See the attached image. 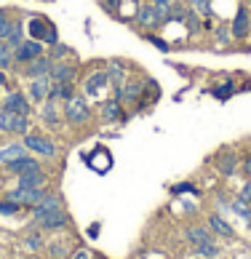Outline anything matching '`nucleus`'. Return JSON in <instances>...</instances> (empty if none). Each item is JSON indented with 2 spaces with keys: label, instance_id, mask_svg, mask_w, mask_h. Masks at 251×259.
Instances as JSON below:
<instances>
[{
  "label": "nucleus",
  "instance_id": "nucleus-15",
  "mask_svg": "<svg viewBox=\"0 0 251 259\" xmlns=\"http://www.w3.org/2000/svg\"><path fill=\"white\" fill-rule=\"evenodd\" d=\"M8 168L14 171V174H19V177H24V174H32V171H40V163H37L35 158H19V160H14V163H8Z\"/></svg>",
  "mask_w": 251,
  "mask_h": 259
},
{
  "label": "nucleus",
  "instance_id": "nucleus-9",
  "mask_svg": "<svg viewBox=\"0 0 251 259\" xmlns=\"http://www.w3.org/2000/svg\"><path fill=\"white\" fill-rule=\"evenodd\" d=\"M75 64H67V62H54L51 64V72H48V78H51L54 83H72L75 78Z\"/></svg>",
  "mask_w": 251,
  "mask_h": 259
},
{
  "label": "nucleus",
  "instance_id": "nucleus-44",
  "mask_svg": "<svg viewBox=\"0 0 251 259\" xmlns=\"http://www.w3.org/2000/svg\"><path fill=\"white\" fill-rule=\"evenodd\" d=\"M6 85V75H3V70H0V89Z\"/></svg>",
  "mask_w": 251,
  "mask_h": 259
},
{
  "label": "nucleus",
  "instance_id": "nucleus-5",
  "mask_svg": "<svg viewBox=\"0 0 251 259\" xmlns=\"http://www.w3.org/2000/svg\"><path fill=\"white\" fill-rule=\"evenodd\" d=\"M24 147L32 152H40L43 158H54L56 155V145L46 137H37V134H24Z\"/></svg>",
  "mask_w": 251,
  "mask_h": 259
},
{
  "label": "nucleus",
  "instance_id": "nucleus-17",
  "mask_svg": "<svg viewBox=\"0 0 251 259\" xmlns=\"http://www.w3.org/2000/svg\"><path fill=\"white\" fill-rule=\"evenodd\" d=\"M230 35L238 37V40L248 35V11L246 8H240V11L235 14V22H233V27H230Z\"/></svg>",
  "mask_w": 251,
  "mask_h": 259
},
{
  "label": "nucleus",
  "instance_id": "nucleus-11",
  "mask_svg": "<svg viewBox=\"0 0 251 259\" xmlns=\"http://www.w3.org/2000/svg\"><path fill=\"white\" fill-rule=\"evenodd\" d=\"M3 110H8V112H16V115H30V102H27L24 94L14 91V94H8V97H6V102H3Z\"/></svg>",
  "mask_w": 251,
  "mask_h": 259
},
{
  "label": "nucleus",
  "instance_id": "nucleus-10",
  "mask_svg": "<svg viewBox=\"0 0 251 259\" xmlns=\"http://www.w3.org/2000/svg\"><path fill=\"white\" fill-rule=\"evenodd\" d=\"M86 163L96 171V174H104V171H110L112 168V155L107 150H94L89 158H86Z\"/></svg>",
  "mask_w": 251,
  "mask_h": 259
},
{
  "label": "nucleus",
  "instance_id": "nucleus-38",
  "mask_svg": "<svg viewBox=\"0 0 251 259\" xmlns=\"http://www.w3.org/2000/svg\"><path fill=\"white\" fill-rule=\"evenodd\" d=\"M174 193H195V187H192V185H177V187H174Z\"/></svg>",
  "mask_w": 251,
  "mask_h": 259
},
{
  "label": "nucleus",
  "instance_id": "nucleus-25",
  "mask_svg": "<svg viewBox=\"0 0 251 259\" xmlns=\"http://www.w3.org/2000/svg\"><path fill=\"white\" fill-rule=\"evenodd\" d=\"M51 99H70L72 97V83H51V94H48Z\"/></svg>",
  "mask_w": 251,
  "mask_h": 259
},
{
  "label": "nucleus",
  "instance_id": "nucleus-14",
  "mask_svg": "<svg viewBox=\"0 0 251 259\" xmlns=\"http://www.w3.org/2000/svg\"><path fill=\"white\" fill-rule=\"evenodd\" d=\"M56 208H62V198L59 195H51L48 193L40 203L37 206H32V214H35V219H40V217H46V214H51V211H56Z\"/></svg>",
  "mask_w": 251,
  "mask_h": 259
},
{
  "label": "nucleus",
  "instance_id": "nucleus-1",
  "mask_svg": "<svg viewBox=\"0 0 251 259\" xmlns=\"http://www.w3.org/2000/svg\"><path fill=\"white\" fill-rule=\"evenodd\" d=\"M64 118L72 123V126H80L83 120H89V102L78 94H72L70 99L64 102Z\"/></svg>",
  "mask_w": 251,
  "mask_h": 259
},
{
  "label": "nucleus",
  "instance_id": "nucleus-29",
  "mask_svg": "<svg viewBox=\"0 0 251 259\" xmlns=\"http://www.w3.org/2000/svg\"><path fill=\"white\" fill-rule=\"evenodd\" d=\"M195 251H198L200 256H206V259H214V256H219V246H217L214 241H208V243H203V246H195Z\"/></svg>",
  "mask_w": 251,
  "mask_h": 259
},
{
  "label": "nucleus",
  "instance_id": "nucleus-32",
  "mask_svg": "<svg viewBox=\"0 0 251 259\" xmlns=\"http://www.w3.org/2000/svg\"><path fill=\"white\" fill-rule=\"evenodd\" d=\"M192 11L208 16L211 14V0H192Z\"/></svg>",
  "mask_w": 251,
  "mask_h": 259
},
{
  "label": "nucleus",
  "instance_id": "nucleus-39",
  "mask_svg": "<svg viewBox=\"0 0 251 259\" xmlns=\"http://www.w3.org/2000/svg\"><path fill=\"white\" fill-rule=\"evenodd\" d=\"M102 6L107 8V11H118V0H104Z\"/></svg>",
  "mask_w": 251,
  "mask_h": 259
},
{
  "label": "nucleus",
  "instance_id": "nucleus-26",
  "mask_svg": "<svg viewBox=\"0 0 251 259\" xmlns=\"http://www.w3.org/2000/svg\"><path fill=\"white\" fill-rule=\"evenodd\" d=\"M139 94H142V85H139V83L120 85V97H123L126 102H137V99H139Z\"/></svg>",
  "mask_w": 251,
  "mask_h": 259
},
{
  "label": "nucleus",
  "instance_id": "nucleus-34",
  "mask_svg": "<svg viewBox=\"0 0 251 259\" xmlns=\"http://www.w3.org/2000/svg\"><path fill=\"white\" fill-rule=\"evenodd\" d=\"M233 89H235V85H233V80H227L225 85H219V89L214 91V97H219V99H227L230 94H233Z\"/></svg>",
  "mask_w": 251,
  "mask_h": 259
},
{
  "label": "nucleus",
  "instance_id": "nucleus-24",
  "mask_svg": "<svg viewBox=\"0 0 251 259\" xmlns=\"http://www.w3.org/2000/svg\"><path fill=\"white\" fill-rule=\"evenodd\" d=\"M185 235H187V241L192 246H203V243L211 241V233H208V230H203V227H190Z\"/></svg>",
  "mask_w": 251,
  "mask_h": 259
},
{
  "label": "nucleus",
  "instance_id": "nucleus-28",
  "mask_svg": "<svg viewBox=\"0 0 251 259\" xmlns=\"http://www.w3.org/2000/svg\"><path fill=\"white\" fill-rule=\"evenodd\" d=\"M182 22H185V27L190 30V35H195L198 30H200V22H198V14L192 11V6L187 8V14H185V19H182Z\"/></svg>",
  "mask_w": 251,
  "mask_h": 259
},
{
  "label": "nucleus",
  "instance_id": "nucleus-45",
  "mask_svg": "<svg viewBox=\"0 0 251 259\" xmlns=\"http://www.w3.org/2000/svg\"><path fill=\"white\" fill-rule=\"evenodd\" d=\"M190 3H192V0H190Z\"/></svg>",
  "mask_w": 251,
  "mask_h": 259
},
{
  "label": "nucleus",
  "instance_id": "nucleus-33",
  "mask_svg": "<svg viewBox=\"0 0 251 259\" xmlns=\"http://www.w3.org/2000/svg\"><path fill=\"white\" fill-rule=\"evenodd\" d=\"M19 208H22V206H19V203H14V200H0V214H6V217L16 214Z\"/></svg>",
  "mask_w": 251,
  "mask_h": 259
},
{
  "label": "nucleus",
  "instance_id": "nucleus-42",
  "mask_svg": "<svg viewBox=\"0 0 251 259\" xmlns=\"http://www.w3.org/2000/svg\"><path fill=\"white\" fill-rule=\"evenodd\" d=\"M243 171H246V174L251 177V152H248V155H246V163H243Z\"/></svg>",
  "mask_w": 251,
  "mask_h": 259
},
{
  "label": "nucleus",
  "instance_id": "nucleus-46",
  "mask_svg": "<svg viewBox=\"0 0 251 259\" xmlns=\"http://www.w3.org/2000/svg\"><path fill=\"white\" fill-rule=\"evenodd\" d=\"M248 3H251V0H248Z\"/></svg>",
  "mask_w": 251,
  "mask_h": 259
},
{
  "label": "nucleus",
  "instance_id": "nucleus-31",
  "mask_svg": "<svg viewBox=\"0 0 251 259\" xmlns=\"http://www.w3.org/2000/svg\"><path fill=\"white\" fill-rule=\"evenodd\" d=\"M107 78H110V80H115V83H118V85H120V83H123V78H126V72H123V67L112 62V64H110V72H107Z\"/></svg>",
  "mask_w": 251,
  "mask_h": 259
},
{
  "label": "nucleus",
  "instance_id": "nucleus-41",
  "mask_svg": "<svg viewBox=\"0 0 251 259\" xmlns=\"http://www.w3.org/2000/svg\"><path fill=\"white\" fill-rule=\"evenodd\" d=\"M27 246H30V248H37V246H40V241H37V235H30V241H27Z\"/></svg>",
  "mask_w": 251,
  "mask_h": 259
},
{
  "label": "nucleus",
  "instance_id": "nucleus-36",
  "mask_svg": "<svg viewBox=\"0 0 251 259\" xmlns=\"http://www.w3.org/2000/svg\"><path fill=\"white\" fill-rule=\"evenodd\" d=\"M62 56H70V49H67V46H56V49H54V59H62Z\"/></svg>",
  "mask_w": 251,
  "mask_h": 259
},
{
  "label": "nucleus",
  "instance_id": "nucleus-13",
  "mask_svg": "<svg viewBox=\"0 0 251 259\" xmlns=\"http://www.w3.org/2000/svg\"><path fill=\"white\" fill-rule=\"evenodd\" d=\"M35 222L40 225L43 230H59V227L67 225V214H64V208H56V211H51V214L35 219Z\"/></svg>",
  "mask_w": 251,
  "mask_h": 259
},
{
  "label": "nucleus",
  "instance_id": "nucleus-12",
  "mask_svg": "<svg viewBox=\"0 0 251 259\" xmlns=\"http://www.w3.org/2000/svg\"><path fill=\"white\" fill-rule=\"evenodd\" d=\"M40 118L43 123H48V126H56V123L62 120V110H59V102L48 97L46 102H40Z\"/></svg>",
  "mask_w": 251,
  "mask_h": 259
},
{
  "label": "nucleus",
  "instance_id": "nucleus-6",
  "mask_svg": "<svg viewBox=\"0 0 251 259\" xmlns=\"http://www.w3.org/2000/svg\"><path fill=\"white\" fill-rule=\"evenodd\" d=\"M51 78L48 75H43V78H32L30 85H27V99H32V102H46L48 99V94H51Z\"/></svg>",
  "mask_w": 251,
  "mask_h": 259
},
{
  "label": "nucleus",
  "instance_id": "nucleus-19",
  "mask_svg": "<svg viewBox=\"0 0 251 259\" xmlns=\"http://www.w3.org/2000/svg\"><path fill=\"white\" fill-rule=\"evenodd\" d=\"M102 118H104V123H115V120H123L126 115H123V107H120V102H118V99H112V102H104V107H102Z\"/></svg>",
  "mask_w": 251,
  "mask_h": 259
},
{
  "label": "nucleus",
  "instance_id": "nucleus-18",
  "mask_svg": "<svg viewBox=\"0 0 251 259\" xmlns=\"http://www.w3.org/2000/svg\"><path fill=\"white\" fill-rule=\"evenodd\" d=\"M107 83H110L107 72H96V75H91V78L86 80V94H89V97H99V91H102Z\"/></svg>",
  "mask_w": 251,
  "mask_h": 259
},
{
  "label": "nucleus",
  "instance_id": "nucleus-30",
  "mask_svg": "<svg viewBox=\"0 0 251 259\" xmlns=\"http://www.w3.org/2000/svg\"><path fill=\"white\" fill-rule=\"evenodd\" d=\"M11 24L14 22H8V11H6V8H0V40H3V43H6L8 32H11Z\"/></svg>",
  "mask_w": 251,
  "mask_h": 259
},
{
  "label": "nucleus",
  "instance_id": "nucleus-8",
  "mask_svg": "<svg viewBox=\"0 0 251 259\" xmlns=\"http://www.w3.org/2000/svg\"><path fill=\"white\" fill-rule=\"evenodd\" d=\"M51 64H54V59H51V56H37V59H32V62H27V67H24V75H27V78H43V75H48V72H51Z\"/></svg>",
  "mask_w": 251,
  "mask_h": 259
},
{
  "label": "nucleus",
  "instance_id": "nucleus-3",
  "mask_svg": "<svg viewBox=\"0 0 251 259\" xmlns=\"http://www.w3.org/2000/svg\"><path fill=\"white\" fill-rule=\"evenodd\" d=\"M0 131H6V134H30V120H27V115L0 110Z\"/></svg>",
  "mask_w": 251,
  "mask_h": 259
},
{
  "label": "nucleus",
  "instance_id": "nucleus-16",
  "mask_svg": "<svg viewBox=\"0 0 251 259\" xmlns=\"http://www.w3.org/2000/svg\"><path fill=\"white\" fill-rule=\"evenodd\" d=\"M137 22L142 24V27H158V24H163L160 22V16H158V11H155V6H139V14H137Z\"/></svg>",
  "mask_w": 251,
  "mask_h": 259
},
{
  "label": "nucleus",
  "instance_id": "nucleus-23",
  "mask_svg": "<svg viewBox=\"0 0 251 259\" xmlns=\"http://www.w3.org/2000/svg\"><path fill=\"white\" fill-rule=\"evenodd\" d=\"M208 227L214 230V233H219L222 238H233V227H230L219 214H211V217H208Z\"/></svg>",
  "mask_w": 251,
  "mask_h": 259
},
{
  "label": "nucleus",
  "instance_id": "nucleus-22",
  "mask_svg": "<svg viewBox=\"0 0 251 259\" xmlns=\"http://www.w3.org/2000/svg\"><path fill=\"white\" fill-rule=\"evenodd\" d=\"M46 182H48V177L43 171H32V174L19 177V187H46Z\"/></svg>",
  "mask_w": 251,
  "mask_h": 259
},
{
  "label": "nucleus",
  "instance_id": "nucleus-43",
  "mask_svg": "<svg viewBox=\"0 0 251 259\" xmlns=\"http://www.w3.org/2000/svg\"><path fill=\"white\" fill-rule=\"evenodd\" d=\"M75 259H89V251H78V254H75Z\"/></svg>",
  "mask_w": 251,
  "mask_h": 259
},
{
  "label": "nucleus",
  "instance_id": "nucleus-40",
  "mask_svg": "<svg viewBox=\"0 0 251 259\" xmlns=\"http://www.w3.org/2000/svg\"><path fill=\"white\" fill-rule=\"evenodd\" d=\"M240 200H246V203L251 200V185H246V187H243V193H240Z\"/></svg>",
  "mask_w": 251,
  "mask_h": 259
},
{
  "label": "nucleus",
  "instance_id": "nucleus-2",
  "mask_svg": "<svg viewBox=\"0 0 251 259\" xmlns=\"http://www.w3.org/2000/svg\"><path fill=\"white\" fill-rule=\"evenodd\" d=\"M48 195L46 187H16L8 193V200H14L19 206H37Z\"/></svg>",
  "mask_w": 251,
  "mask_h": 259
},
{
  "label": "nucleus",
  "instance_id": "nucleus-20",
  "mask_svg": "<svg viewBox=\"0 0 251 259\" xmlns=\"http://www.w3.org/2000/svg\"><path fill=\"white\" fill-rule=\"evenodd\" d=\"M27 155V147L24 145H8V147H3L0 150V163H14V160H19V158H24Z\"/></svg>",
  "mask_w": 251,
  "mask_h": 259
},
{
  "label": "nucleus",
  "instance_id": "nucleus-7",
  "mask_svg": "<svg viewBox=\"0 0 251 259\" xmlns=\"http://www.w3.org/2000/svg\"><path fill=\"white\" fill-rule=\"evenodd\" d=\"M30 35H32V40H46V43H56V32H54V27L46 22V19L40 16H35L32 22H30Z\"/></svg>",
  "mask_w": 251,
  "mask_h": 259
},
{
  "label": "nucleus",
  "instance_id": "nucleus-21",
  "mask_svg": "<svg viewBox=\"0 0 251 259\" xmlns=\"http://www.w3.org/2000/svg\"><path fill=\"white\" fill-rule=\"evenodd\" d=\"M235 168H238V158H235V152H222V158H219V174H225V177H233L235 174Z\"/></svg>",
  "mask_w": 251,
  "mask_h": 259
},
{
  "label": "nucleus",
  "instance_id": "nucleus-37",
  "mask_svg": "<svg viewBox=\"0 0 251 259\" xmlns=\"http://www.w3.org/2000/svg\"><path fill=\"white\" fill-rule=\"evenodd\" d=\"M147 40H150V43H155V46H158L160 51H166V49H169V43H163L160 37H152V35H147Z\"/></svg>",
  "mask_w": 251,
  "mask_h": 259
},
{
  "label": "nucleus",
  "instance_id": "nucleus-27",
  "mask_svg": "<svg viewBox=\"0 0 251 259\" xmlns=\"http://www.w3.org/2000/svg\"><path fill=\"white\" fill-rule=\"evenodd\" d=\"M19 43H22V24L14 22L11 24V32H8V37H6V46H8V49H16Z\"/></svg>",
  "mask_w": 251,
  "mask_h": 259
},
{
  "label": "nucleus",
  "instance_id": "nucleus-35",
  "mask_svg": "<svg viewBox=\"0 0 251 259\" xmlns=\"http://www.w3.org/2000/svg\"><path fill=\"white\" fill-rule=\"evenodd\" d=\"M233 208H235L243 219H251V211H248V206H246V200H233Z\"/></svg>",
  "mask_w": 251,
  "mask_h": 259
},
{
  "label": "nucleus",
  "instance_id": "nucleus-4",
  "mask_svg": "<svg viewBox=\"0 0 251 259\" xmlns=\"http://www.w3.org/2000/svg\"><path fill=\"white\" fill-rule=\"evenodd\" d=\"M37 56H43V43L40 40H27V43H19L14 49V62L19 64H27L37 59Z\"/></svg>",
  "mask_w": 251,
  "mask_h": 259
}]
</instances>
